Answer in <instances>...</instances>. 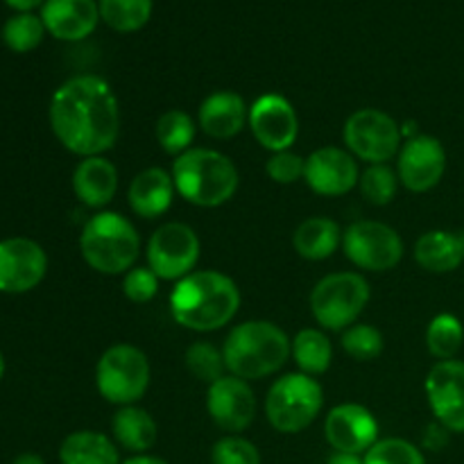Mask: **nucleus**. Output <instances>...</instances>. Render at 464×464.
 <instances>
[{
	"instance_id": "nucleus-12",
	"label": "nucleus",
	"mask_w": 464,
	"mask_h": 464,
	"mask_svg": "<svg viewBox=\"0 0 464 464\" xmlns=\"http://www.w3.org/2000/svg\"><path fill=\"white\" fill-rule=\"evenodd\" d=\"M48 272L44 247L30 238L0 240V293L23 295L34 290Z\"/></svg>"
},
{
	"instance_id": "nucleus-34",
	"label": "nucleus",
	"mask_w": 464,
	"mask_h": 464,
	"mask_svg": "<svg viewBox=\"0 0 464 464\" xmlns=\"http://www.w3.org/2000/svg\"><path fill=\"white\" fill-rule=\"evenodd\" d=\"M365 464H426L424 453L412 442L401 438L379 440L370 451L362 456Z\"/></svg>"
},
{
	"instance_id": "nucleus-14",
	"label": "nucleus",
	"mask_w": 464,
	"mask_h": 464,
	"mask_svg": "<svg viewBox=\"0 0 464 464\" xmlns=\"http://www.w3.org/2000/svg\"><path fill=\"white\" fill-rule=\"evenodd\" d=\"M430 411L449 433H464V362L440 361L426 376Z\"/></svg>"
},
{
	"instance_id": "nucleus-17",
	"label": "nucleus",
	"mask_w": 464,
	"mask_h": 464,
	"mask_svg": "<svg viewBox=\"0 0 464 464\" xmlns=\"http://www.w3.org/2000/svg\"><path fill=\"white\" fill-rule=\"evenodd\" d=\"M207 411L227 433H243L256 417V399L247 381L229 374L208 385Z\"/></svg>"
},
{
	"instance_id": "nucleus-26",
	"label": "nucleus",
	"mask_w": 464,
	"mask_h": 464,
	"mask_svg": "<svg viewBox=\"0 0 464 464\" xmlns=\"http://www.w3.org/2000/svg\"><path fill=\"white\" fill-rule=\"evenodd\" d=\"M62 464H122L111 440L98 430H77L59 447Z\"/></svg>"
},
{
	"instance_id": "nucleus-3",
	"label": "nucleus",
	"mask_w": 464,
	"mask_h": 464,
	"mask_svg": "<svg viewBox=\"0 0 464 464\" xmlns=\"http://www.w3.org/2000/svg\"><path fill=\"white\" fill-rule=\"evenodd\" d=\"M293 340L284 329L266 320L243 322L225 340L222 356L227 372L243 381H258L275 374L288 362Z\"/></svg>"
},
{
	"instance_id": "nucleus-25",
	"label": "nucleus",
	"mask_w": 464,
	"mask_h": 464,
	"mask_svg": "<svg viewBox=\"0 0 464 464\" xmlns=\"http://www.w3.org/2000/svg\"><path fill=\"white\" fill-rule=\"evenodd\" d=\"M111 430L116 442L131 453L150 451L159 438L157 421L152 420L148 411L136 406H122L113 415Z\"/></svg>"
},
{
	"instance_id": "nucleus-21",
	"label": "nucleus",
	"mask_w": 464,
	"mask_h": 464,
	"mask_svg": "<svg viewBox=\"0 0 464 464\" xmlns=\"http://www.w3.org/2000/svg\"><path fill=\"white\" fill-rule=\"evenodd\" d=\"M75 198L89 208H104L118 190V170L104 157H86L72 172Z\"/></svg>"
},
{
	"instance_id": "nucleus-20",
	"label": "nucleus",
	"mask_w": 464,
	"mask_h": 464,
	"mask_svg": "<svg viewBox=\"0 0 464 464\" xmlns=\"http://www.w3.org/2000/svg\"><path fill=\"white\" fill-rule=\"evenodd\" d=\"M249 121V109L245 100L234 91H216L202 102L198 122L211 139H234Z\"/></svg>"
},
{
	"instance_id": "nucleus-13",
	"label": "nucleus",
	"mask_w": 464,
	"mask_h": 464,
	"mask_svg": "<svg viewBox=\"0 0 464 464\" xmlns=\"http://www.w3.org/2000/svg\"><path fill=\"white\" fill-rule=\"evenodd\" d=\"M399 181L412 193H426L442 181L447 150L435 136H411L399 150Z\"/></svg>"
},
{
	"instance_id": "nucleus-39",
	"label": "nucleus",
	"mask_w": 464,
	"mask_h": 464,
	"mask_svg": "<svg viewBox=\"0 0 464 464\" xmlns=\"http://www.w3.org/2000/svg\"><path fill=\"white\" fill-rule=\"evenodd\" d=\"M447 440H449V430L444 429L442 424H430L429 429H426V435H424V447H429V449H433V451H440V449L444 447V444H447Z\"/></svg>"
},
{
	"instance_id": "nucleus-42",
	"label": "nucleus",
	"mask_w": 464,
	"mask_h": 464,
	"mask_svg": "<svg viewBox=\"0 0 464 464\" xmlns=\"http://www.w3.org/2000/svg\"><path fill=\"white\" fill-rule=\"evenodd\" d=\"M122 464H168V462L157 456H145V453H139V456L130 458V460H125Z\"/></svg>"
},
{
	"instance_id": "nucleus-31",
	"label": "nucleus",
	"mask_w": 464,
	"mask_h": 464,
	"mask_svg": "<svg viewBox=\"0 0 464 464\" xmlns=\"http://www.w3.org/2000/svg\"><path fill=\"white\" fill-rule=\"evenodd\" d=\"M45 25L32 12L16 14L3 25V41L12 53H30L44 41Z\"/></svg>"
},
{
	"instance_id": "nucleus-22",
	"label": "nucleus",
	"mask_w": 464,
	"mask_h": 464,
	"mask_svg": "<svg viewBox=\"0 0 464 464\" xmlns=\"http://www.w3.org/2000/svg\"><path fill=\"white\" fill-rule=\"evenodd\" d=\"M175 190L172 175H168L163 168H148L131 179L127 198L136 216L154 220L170 208Z\"/></svg>"
},
{
	"instance_id": "nucleus-2",
	"label": "nucleus",
	"mask_w": 464,
	"mask_h": 464,
	"mask_svg": "<svg viewBox=\"0 0 464 464\" xmlns=\"http://www.w3.org/2000/svg\"><path fill=\"white\" fill-rule=\"evenodd\" d=\"M238 306V285L231 276L216 270L190 272L177 281L170 295V311L177 324L198 334H211L227 326Z\"/></svg>"
},
{
	"instance_id": "nucleus-44",
	"label": "nucleus",
	"mask_w": 464,
	"mask_h": 464,
	"mask_svg": "<svg viewBox=\"0 0 464 464\" xmlns=\"http://www.w3.org/2000/svg\"><path fill=\"white\" fill-rule=\"evenodd\" d=\"M3 376H5V358L3 353H0V381H3Z\"/></svg>"
},
{
	"instance_id": "nucleus-18",
	"label": "nucleus",
	"mask_w": 464,
	"mask_h": 464,
	"mask_svg": "<svg viewBox=\"0 0 464 464\" xmlns=\"http://www.w3.org/2000/svg\"><path fill=\"white\" fill-rule=\"evenodd\" d=\"M326 442L340 453H367L379 442V421L361 403H343L326 415Z\"/></svg>"
},
{
	"instance_id": "nucleus-38",
	"label": "nucleus",
	"mask_w": 464,
	"mask_h": 464,
	"mask_svg": "<svg viewBox=\"0 0 464 464\" xmlns=\"http://www.w3.org/2000/svg\"><path fill=\"white\" fill-rule=\"evenodd\" d=\"M304 168H306V159L290 152V150H284V152L272 154V159L266 166V172L276 184H295V181L304 179Z\"/></svg>"
},
{
	"instance_id": "nucleus-6",
	"label": "nucleus",
	"mask_w": 464,
	"mask_h": 464,
	"mask_svg": "<svg viewBox=\"0 0 464 464\" xmlns=\"http://www.w3.org/2000/svg\"><path fill=\"white\" fill-rule=\"evenodd\" d=\"M324 406V390L308 374H285L272 383L266 399V415L279 433L308 429Z\"/></svg>"
},
{
	"instance_id": "nucleus-40",
	"label": "nucleus",
	"mask_w": 464,
	"mask_h": 464,
	"mask_svg": "<svg viewBox=\"0 0 464 464\" xmlns=\"http://www.w3.org/2000/svg\"><path fill=\"white\" fill-rule=\"evenodd\" d=\"M7 3V7L16 9L18 14H25V12H32L34 7H39V5H44L45 0H5Z\"/></svg>"
},
{
	"instance_id": "nucleus-33",
	"label": "nucleus",
	"mask_w": 464,
	"mask_h": 464,
	"mask_svg": "<svg viewBox=\"0 0 464 464\" xmlns=\"http://www.w3.org/2000/svg\"><path fill=\"white\" fill-rule=\"evenodd\" d=\"M343 349L353 361H374L383 352V334L372 324H352L343 334Z\"/></svg>"
},
{
	"instance_id": "nucleus-27",
	"label": "nucleus",
	"mask_w": 464,
	"mask_h": 464,
	"mask_svg": "<svg viewBox=\"0 0 464 464\" xmlns=\"http://www.w3.org/2000/svg\"><path fill=\"white\" fill-rule=\"evenodd\" d=\"M297 367L302 370V374L317 376L324 374L331 367L334 361V347H331V340L326 338L322 331L317 329H304L295 335L293 340V353Z\"/></svg>"
},
{
	"instance_id": "nucleus-11",
	"label": "nucleus",
	"mask_w": 464,
	"mask_h": 464,
	"mask_svg": "<svg viewBox=\"0 0 464 464\" xmlns=\"http://www.w3.org/2000/svg\"><path fill=\"white\" fill-rule=\"evenodd\" d=\"M199 258V238L184 222L159 227L148 243V267L161 281H181Z\"/></svg>"
},
{
	"instance_id": "nucleus-30",
	"label": "nucleus",
	"mask_w": 464,
	"mask_h": 464,
	"mask_svg": "<svg viewBox=\"0 0 464 464\" xmlns=\"http://www.w3.org/2000/svg\"><path fill=\"white\" fill-rule=\"evenodd\" d=\"M462 343L464 329L462 322L456 315L442 313V315L433 317V322L429 324V331H426V347H429V352L438 361H453L456 353L460 352Z\"/></svg>"
},
{
	"instance_id": "nucleus-15",
	"label": "nucleus",
	"mask_w": 464,
	"mask_h": 464,
	"mask_svg": "<svg viewBox=\"0 0 464 464\" xmlns=\"http://www.w3.org/2000/svg\"><path fill=\"white\" fill-rule=\"evenodd\" d=\"M249 127L258 143L270 152H284L297 140L299 121L293 104L279 93H266L249 109Z\"/></svg>"
},
{
	"instance_id": "nucleus-43",
	"label": "nucleus",
	"mask_w": 464,
	"mask_h": 464,
	"mask_svg": "<svg viewBox=\"0 0 464 464\" xmlns=\"http://www.w3.org/2000/svg\"><path fill=\"white\" fill-rule=\"evenodd\" d=\"M12 464H45V462L44 458H39L36 453H23V456H18Z\"/></svg>"
},
{
	"instance_id": "nucleus-28",
	"label": "nucleus",
	"mask_w": 464,
	"mask_h": 464,
	"mask_svg": "<svg viewBox=\"0 0 464 464\" xmlns=\"http://www.w3.org/2000/svg\"><path fill=\"white\" fill-rule=\"evenodd\" d=\"M98 7L100 18L122 34L145 27L152 16V0H98Z\"/></svg>"
},
{
	"instance_id": "nucleus-1",
	"label": "nucleus",
	"mask_w": 464,
	"mask_h": 464,
	"mask_svg": "<svg viewBox=\"0 0 464 464\" xmlns=\"http://www.w3.org/2000/svg\"><path fill=\"white\" fill-rule=\"evenodd\" d=\"M50 127L59 143L77 157H102L121 134V107L107 80L77 75L50 100Z\"/></svg>"
},
{
	"instance_id": "nucleus-29",
	"label": "nucleus",
	"mask_w": 464,
	"mask_h": 464,
	"mask_svg": "<svg viewBox=\"0 0 464 464\" xmlns=\"http://www.w3.org/2000/svg\"><path fill=\"white\" fill-rule=\"evenodd\" d=\"M195 131H198V125H195L193 118L186 111H179V109L166 111L157 122L159 145L168 154H172V157H179V154L188 152L190 143L195 139Z\"/></svg>"
},
{
	"instance_id": "nucleus-35",
	"label": "nucleus",
	"mask_w": 464,
	"mask_h": 464,
	"mask_svg": "<svg viewBox=\"0 0 464 464\" xmlns=\"http://www.w3.org/2000/svg\"><path fill=\"white\" fill-rule=\"evenodd\" d=\"M358 186H361V193L367 202L374 204V207H385L397 195V175L385 163H379V166H370L362 172Z\"/></svg>"
},
{
	"instance_id": "nucleus-8",
	"label": "nucleus",
	"mask_w": 464,
	"mask_h": 464,
	"mask_svg": "<svg viewBox=\"0 0 464 464\" xmlns=\"http://www.w3.org/2000/svg\"><path fill=\"white\" fill-rule=\"evenodd\" d=\"M95 385L109 403L134 406L150 385L148 356L134 344H113L100 356Z\"/></svg>"
},
{
	"instance_id": "nucleus-16",
	"label": "nucleus",
	"mask_w": 464,
	"mask_h": 464,
	"mask_svg": "<svg viewBox=\"0 0 464 464\" xmlns=\"http://www.w3.org/2000/svg\"><path fill=\"white\" fill-rule=\"evenodd\" d=\"M304 179L311 186L313 193L322 198H340L353 190L361 181L358 163L353 154L343 148H320L306 159Z\"/></svg>"
},
{
	"instance_id": "nucleus-41",
	"label": "nucleus",
	"mask_w": 464,
	"mask_h": 464,
	"mask_svg": "<svg viewBox=\"0 0 464 464\" xmlns=\"http://www.w3.org/2000/svg\"><path fill=\"white\" fill-rule=\"evenodd\" d=\"M326 464H365L362 462L361 456H356V453H340L335 451L334 456L326 460Z\"/></svg>"
},
{
	"instance_id": "nucleus-7",
	"label": "nucleus",
	"mask_w": 464,
	"mask_h": 464,
	"mask_svg": "<svg viewBox=\"0 0 464 464\" xmlns=\"http://www.w3.org/2000/svg\"><path fill=\"white\" fill-rule=\"evenodd\" d=\"M370 284L356 272H335L317 281L311 293V311L317 324L329 331H343L356 324L370 304Z\"/></svg>"
},
{
	"instance_id": "nucleus-37",
	"label": "nucleus",
	"mask_w": 464,
	"mask_h": 464,
	"mask_svg": "<svg viewBox=\"0 0 464 464\" xmlns=\"http://www.w3.org/2000/svg\"><path fill=\"white\" fill-rule=\"evenodd\" d=\"M159 276L150 267H131L122 279V293L130 302L148 304L159 293Z\"/></svg>"
},
{
	"instance_id": "nucleus-9",
	"label": "nucleus",
	"mask_w": 464,
	"mask_h": 464,
	"mask_svg": "<svg viewBox=\"0 0 464 464\" xmlns=\"http://www.w3.org/2000/svg\"><path fill=\"white\" fill-rule=\"evenodd\" d=\"M401 127L392 116L379 109H361L344 125V143L349 152L370 166L390 161L401 150Z\"/></svg>"
},
{
	"instance_id": "nucleus-32",
	"label": "nucleus",
	"mask_w": 464,
	"mask_h": 464,
	"mask_svg": "<svg viewBox=\"0 0 464 464\" xmlns=\"http://www.w3.org/2000/svg\"><path fill=\"white\" fill-rule=\"evenodd\" d=\"M186 367L195 379L204 383H216L227 376V365L222 352H218L211 343H195L186 349Z\"/></svg>"
},
{
	"instance_id": "nucleus-10",
	"label": "nucleus",
	"mask_w": 464,
	"mask_h": 464,
	"mask_svg": "<svg viewBox=\"0 0 464 464\" xmlns=\"http://www.w3.org/2000/svg\"><path fill=\"white\" fill-rule=\"evenodd\" d=\"M349 261L367 272H388L403 258V240L392 227L376 220L353 222L343 234Z\"/></svg>"
},
{
	"instance_id": "nucleus-4",
	"label": "nucleus",
	"mask_w": 464,
	"mask_h": 464,
	"mask_svg": "<svg viewBox=\"0 0 464 464\" xmlns=\"http://www.w3.org/2000/svg\"><path fill=\"white\" fill-rule=\"evenodd\" d=\"M175 188L186 202L216 208L229 202L238 190V170L234 161L218 150L190 148L172 163Z\"/></svg>"
},
{
	"instance_id": "nucleus-23",
	"label": "nucleus",
	"mask_w": 464,
	"mask_h": 464,
	"mask_svg": "<svg viewBox=\"0 0 464 464\" xmlns=\"http://www.w3.org/2000/svg\"><path fill=\"white\" fill-rule=\"evenodd\" d=\"M415 261L433 275H447L464 263V231H426L415 245Z\"/></svg>"
},
{
	"instance_id": "nucleus-5",
	"label": "nucleus",
	"mask_w": 464,
	"mask_h": 464,
	"mask_svg": "<svg viewBox=\"0 0 464 464\" xmlns=\"http://www.w3.org/2000/svg\"><path fill=\"white\" fill-rule=\"evenodd\" d=\"M80 252L100 275H127L140 254L139 231L121 213L102 211L82 229Z\"/></svg>"
},
{
	"instance_id": "nucleus-19",
	"label": "nucleus",
	"mask_w": 464,
	"mask_h": 464,
	"mask_svg": "<svg viewBox=\"0 0 464 464\" xmlns=\"http://www.w3.org/2000/svg\"><path fill=\"white\" fill-rule=\"evenodd\" d=\"M41 21L54 39L82 41L93 34L100 21V7L95 0H45Z\"/></svg>"
},
{
	"instance_id": "nucleus-36",
	"label": "nucleus",
	"mask_w": 464,
	"mask_h": 464,
	"mask_svg": "<svg viewBox=\"0 0 464 464\" xmlns=\"http://www.w3.org/2000/svg\"><path fill=\"white\" fill-rule=\"evenodd\" d=\"M213 464H261V453L249 440L227 435L218 440L211 451Z\"/></svg>"
},
{
	"instance_id": "nucleus-24",
	"label": "nucleus",
	"mask_w": 464,
	"mask_h": 464,
	"mask_svg": "<svg viewBox=\"0 0 464 464\" xmlns=\"http://www.w3.org/2000/svg\"><path fill=\"white\" fill-rule=\"evenodd\" d=\"M343 243V231L338 222L329 218H308L297 227L293 236V245L297 254L306 261H324L334 256Z\"/></svg>"
}]
</instances>
